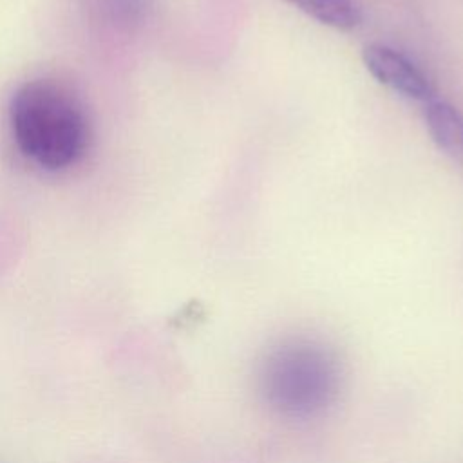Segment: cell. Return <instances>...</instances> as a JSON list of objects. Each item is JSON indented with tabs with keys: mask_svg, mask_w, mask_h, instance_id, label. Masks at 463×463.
Segmentation results:
<instances>
[{
	"mask_svg": "<svg viewBox=\"0 0 463 463\" xmlns=\"http://www.w3.org/2000/svg\"><path fill=\"white\" fill-rule=\"evenodd\" d=\"M9 127L20 154L47 172L80 163L90 141L83 103L67 85L51 78L29 80L14 90Z\"/></svg>",
	"mask_w": 463,
	"mask_h": 463,
	"instance_id": "cell-1",
	"label": "cell"
},
{
	"mask_svg": "<svg viewBox=\"0 0 463 463\" xmlns=\"http://www.w3.org/2000/svg\"><path fill=\"white\" fill-rule=\"evenodd\" d=\"M344 387L338 354L322 342L295 338L273 347L259 369V392L271 412L291 421L327 414Z\"/></svg>",
	"mask_w": 463,
	"mask_h": 463,
	"instance_id": "cell-2",
	"label": "cell"
},
{
	"mask_svg": "<svg viewBox=\"0 0 463 463\" xmlns=\"http://www.w3.org/2000/svg\"><path fill=\"white\" fill-rule=\"evenodd\" d=\"M362 60L369 74L391 90L414 99L432 101L436 89L429 76L403 52L383 43H369L362 51Z\"/></svg>",
	"mask_w": 463,
	"mask_h": 463,
	"instance_id": "cell-3",
	"label": "cell"
},
{
	"mask_svg": "<svg viewBox=\"0 0 463 463\" xmlns=\"http://www.w3.org/2000/svg\"><path fill=\"white\" fill-rule=\"evenodd\" d=\"M425 125L438 148L463 165V114L450 103L432 99L425 107Z\"/></svg>",
	"mask_w": 463,
	"mask_h": 463,
	"instance_id": "cell-4",
	"label": "cell"
},
{
	"mask_svg": "<svg viewBox=\"0 0 463 463\" xmlns=\"http://www.w3.org/2000/svg\"><path fill=\"white\" fill-rule=\"evenodd\" d=\"M284 2L291 4L309 18L317 20L318 24L338 29V31H351L362 20V13L356 0H284Z\"/></svg>",
	"mask_w": 463,
	"mask_h": 463,
	"instance_id": "cell-5",
	"label": "cell"
}]
</instances>
